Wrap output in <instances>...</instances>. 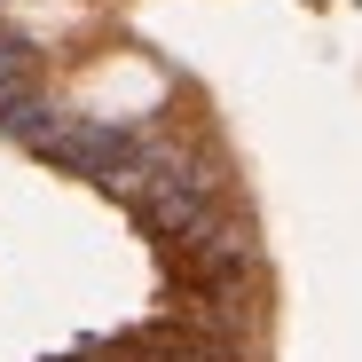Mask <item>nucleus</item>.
<instances>
[{
  "instance_id": "1",
  "label": "nucleus",
  "mask_w": 362,
  "mask_h": 362,
  "mask_svg": "<svg viewBox=\"0 0 362 362\" xmlns=\"http://www.w3.org/2000/svg\"><path fill=\"white\" fill-rule=\"evenodd\" d=\"M71 95H79V118H95V127H127V118H142L165 95V71H150L142 55H103Z\"/></svg>"
}]
</instances>
